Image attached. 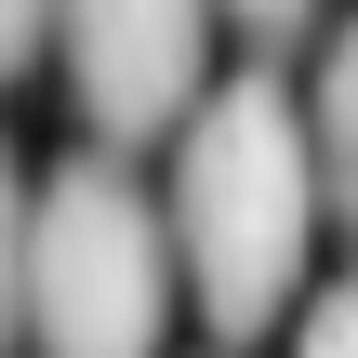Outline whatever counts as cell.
<instances>
[{
    "label": "cell",
    "instance_id": "8",
    "mask_svg": "<svg viewBox=\"0 0 358 358\" xmlns=\"http://www.w3.org/2000/svg\"><path fill=\"white\" fill-rule=\"evenodd\" d=\"M40 40H53V0H0V80L40 66Z\"/></svg>",
    "mask_w": 358,
    "mask_h": 358
},
{
    "label": "cell",
    "instance_id": "4",
    "mask_svg": "<svg viewBox=\"0 0 358 358\" xmlns=\"http://www.w3.org/2000/svg\"><path fill=\"white\" fill-rule=\"evenodd\" d=\"M306 159H319V213L358 239V13L319 53V93H306Z\"/></svg>",
    "mask_w": 358,
    "mask_h": 358
},
{
    "label": "cell",
    "instance_id": "6",
    "mask_svg": "<svg viewBox=\"0 0 358 358\" xmlns=\"http://www.w3.org/2000/svg\"><path fill=\"white\" fill-rule=\"evenodd\" d=\"M13 252H27V186H13V146H0V358H13Z\"/></svg>",
    "mask_w": 358,
    "mask_h": 358
},
{
    "label": "cell",
    "instance_id": "1",
    "mask_svg": "<svg viewBox=\"0 0 358 358\" xmlns=\"http://www.w3.org/2000/svg\"><path fill=\"white\" fill-rule=\"evenodd\" d=\"M173 279L199 292L213 345H252L292 319L306 292V239H319V159H306V106L252 66L226 93H199L173 120Z\"/></svg>",
    "mask_w": 358,
    "mask_h": 358
},
{
    "label": "cell",
    "instance_id": "7",
    "mask_svg": "<svg viewBox=\"0 0 358 358\" xmlns=\"http://www.w3.org/2000/svg\"><path fill=\"white\" fill-rule=\"evenodd\" d=\"M226 27H252V40H306L319 27V0H213Z\"/></svg>",
    "mask_w": 358,
    "mask_h": 358
},
{
    "label": "cell",
    "instance_id": "3",
    "mask_svg": "<svg viewBox=\"0 0 358 358\" xmlns=\"http://www.w3.org/2000/svg\"><path fill=\"white\" fill-rule=\"evenodd\" d=\"M53 53L106 146H159L213 93V0H53Z\"/></svg>",
    "mask_w": 358,
    "mask_h": 358
},
{
    "label": "cell",
    "instance_id": "5",
    "mask_svg": "<svg viewBox=\"0 0 358 358\" xmlns=\"http://www.w3.org/2000/svg\"><path fill=\"white\" fill-rule=\"evenodd\" d=\"M292 358H358V279H332V292L306 306V332H292Z\"/></svg>",
    "mask_w": 358,
    "mask_h": 358
},
{
    "label": "cell",
    "instance_id": "2",
    "mask_svg": "<svg viewBox=\"0 0 358 358\" xmlns=\"http://www.w3.org/2000/svg\"><path fill=\"white\" fill-rule=\"evenodd\" d=\"M173 226L120 159H66L27 186L13 252V332L40 358H159L173 345Z\"/></svg>",
    "mask_w": 358,
    "mask_h": 358
}]
</instances>
